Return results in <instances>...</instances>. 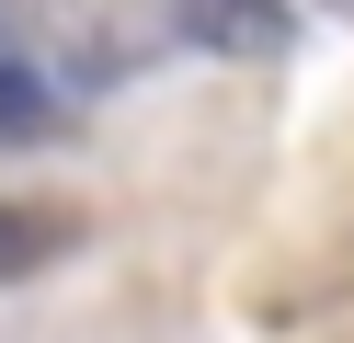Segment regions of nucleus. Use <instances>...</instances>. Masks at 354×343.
I'll return each instance as SVG.
<instances>
[{"mask_svg": "<svg viewBox=\"0 0 354 343\" xmlns=\"http://www.w3.org/2000/svg\"><path fill=\"white\" fill-rule=\"evenodd\" d=\"M183 23H194L206 46H229V58L286 46V0H183Z\"/></svg>", "mask_w": 354, "mask_h": 343, "instance_id": "1", "label": "nucleus"}, {"mask_svg": "<svg viewBox=\"0 0 354 343\" xmlns=\"http://www.w3.org/2000/svg\"><path fill=\"white\" fill-rule=\"evenodd\" d=\"M57 252V218H35V206H0V274H35Z\"/></svg>", "mask_w": 354, "mask_h": 343, "instance_id": "2", "label": "nucleus"}, {"mask_svg": "<svg viewBox=\"0 0 354 343\" xmlns=\"http://www.w3.org/2000/svg\"><path fill=\"white\" fill-rule=\"evenodd\" d=\"M0 137H46V91L24 80V58H0Z\"/></svg>", "mask_w": 354, "mask_h": 343, "instance_id": "3", "label": "nucleus"}]
</instances>
